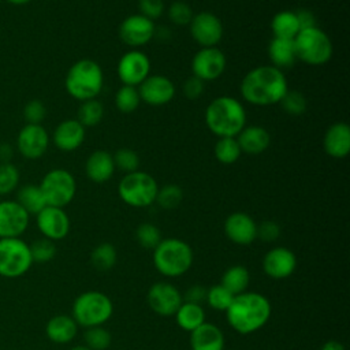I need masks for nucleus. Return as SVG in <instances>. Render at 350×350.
Instances as JSON below:
<instances>
[{
	"instance_id": "nucleus-1",
	"label": "nucleus",
	"mask_w": 350,
	"mask_h": 350,
	"mask_svg": "<svg viewBox=\"0 0 350 350\" xmlns=\"http://www.w3.org/2000/svg\"><path fill=\"white\" fill-rule=\"evenodd\" d=\"M245 101L256 107L279 104L288 90L284 72L276 67L258 66L246 72L239 85Z\"/></svg>"
},
{
	"instance_id": "nucleus-56",
	"label": "nucleus",
	"mask_w": 350,
	"mask_h": 350,
	"mask_svg": "<svg viewBox=\"0 0 350 350\" xmlns=\"http://www.w3.org/2000/svg\"><path fill=\"white\" fill-rule=\"evenodd\" d=\"M1 1H3V0H0V3H1Z\"/></svg>"
},
{
	"instance_id": "nucleus-15",
	"label": "nucleus",
	"mask_w": 350,
	"mask_h": 350,
	"mask_svg": "<svg viewBox=\"0 0 350 350\" xmlns=\"http://www.w3.org/2000/svg\"><path fill=\"white\" fill-rule=\"evenodd\" d=\"M156 34L154 22L145 18L141 14L129 15L119 25L120 40L133 48L142 46L148 44Z\"/></svg>"
},
{
	"instance_id": "nucleus-12",
	"label": "nucleus",
	"mask_w": 350,
	"mask_h": 350,
	"mask_svg": "<svg viewBox=\"0 0 350 350\" xmlns=\"http://www.w3.org/2000/svg\"><path fill=\"white\" fill-rule=\"evenodd\" d=\"M189 27L193 40L202 48L216 46L223 37L221 21L209 11H201L193 15Z\"/></svg>"
},
{
	"instance_id": "nucleus-7",
	"label": "nucleus",
	"mask_w": 350,
	"mask_h": 350,
	"mask_svg": "<svg viewBox=\"0 0 350 350\" xmlns=\"http://www.w3.org/2000/svg\"><path fill=\"white\" fill-rule=\"evenodd\" d=\"M293 41L297 60L309 66L328 63L334 52L331 38L317 26L299 30Z\"/></svg>"
},
{
	"instance_id": "nucleus-2",
	"label": "nucleus",
	"mask_w": 350,
	"mask_h": 350,
	"mask_svg": "<svg viewBox=\"0 0 350 350\" xmlns=\"http://www.w3.org/2000/svg\"><path fill=\"white\" fill-rule=\"evenodd\" d=\"M271 302L260 293L245 291L234 297L226 310L228 324L234 331L247 335L261 329L271 317Z\"/></svg>"
},
{
	"instance_id": "nucleus-50",
	"label": "nucleus",
	"mask_w": 350,
	"mask_h": 350,
	"mask_svg": "<svg viewBox=\"0 0 350 350\" xmlns=\"http://www.w3.org/2000/svg\"><path fill=\"white\" fill-rule=\"evenodd\" d=\"M205 298H206V288L200 284H194L187 288V291L185 293L183 301L201 305V302L205 301Z\"/></svg>"
},
{
	"instance_id": "nucleus-22",
	"label": "nucleus",
	"mask_w": 350,
	"mask_h": 350,
	"mask_svg": "<svg viewBox=\"0 0 350 350\" xmlns=\"http://www.w3.org/2000/svg\"><path fill=\"white\" fill-rule=\"evenodd\" d=\"M323 148L332 159H345L350 152V127L345 122H336L328 127L323 138Z\"/></svg>"
},
{
	"instance_id": "nucleus-29",
	"label": "nucleus",
	"mask_w": 350,
	"mask_h": 350,
	"mask_svg": "<svg viewBox=\"0 0 350 350\" xmlns=\"http://www.w3.org/2000/svg\"><path fill=\"white\" fill-rule=\"evenodd\" d=\"M176 324L187 332H191L202 323H205V312L201 305L183 301L176 313L174 314Z\"/></svg>"
},
{
	"instance_id": "nucleus-27",
	"label": "nucleus",
	"mask_w": 350,
	"mask_h": 350,
	"mask_svg": "<svg viewBox=\"0 0 350 350\" xmlns=\"http://www.w3.org/2000/svg\"><path fill=\"white\" fill-rule=\"evenodd\" d=\"M78 332V324L68 314H56L51 317L45 325L48 339L57 345L70 343Z\"/></svg>"
},
{
	"instance_id": "nucleus-42",
	"label": "nucleus",
	"mask_w": 350,
	"mask_h": 350,
	"mask_svg": "<svg viewBox=\"0 0 350 350\" xmlns=\"http://www.w3.org/2000/svg\"><path fill=\"white\" fill-rule=\"evenodd\" d=\"M135 238L138 241V243L145 247V249H154L160 241L163 239L161 238V232L159 230L157 226L152 224V223H142L137 227V231H135Z\"/></svg>"
},
{
	"instance_id": "nucleus-3",
	"label": "nucleus",
	"mask_w": 350,
	"mask_h": 350,
	"mask_svg": "<svg viewBox=\"0 0 350 350\" xmlns=\"http://www.w3.org/2000/svg\"><path fill=\"white\" fill-rule=\"evenodd\" d=\"M205 124L219 138L237 137L246 126L245 107L234 97H216L205 109Z\"/></svg>"
},
{
	"instance_id": "nucleus-47",
	"label": "nucleus",
	"mask_w": 350,
	"mask_h": 350,
	"mask_svg": "<svg viewBox=\"0 0 350 350\" xmlns=\"http://www.w3.org/2000/svg\"><path fill=\"white\" fill-rule=\"evenodd\" d=\"M139 14L150 21L159 19L164 12L163 0H138Z\"/></svg>"
},
{
	"instance_id": "nucleus-37",
	"label": "nucleus",
	"mask_w": 350,
	"mask_h": 350,
	"mask_svg": "<svg viewBox=\"0 0 350 350\" xmlns=\"http://www.w3.org/2000/svg\"><path fill=\"white\" fill-rule=\"evenodd\" d=\"M85 346L90 350H107L111 346L112 336L103 325L86 328L83 334Z\"/></svg>"
},
{
	"instance_id": "nucleus-9",
	"label": "nucleus",
	"mask_w": 350,
	"mask_h": 350,
	"mask_svg": "<svg viewBox=\"0 0 350 350\" xmlns=\"http://www.w3.org/2000/svg\"><path fill=\"white\" fill-rule=\"evenodd\" d=\"M33 264L30 247L22 238H0V276L21 278Z\"/></svg>"
},
{
	"instance_id": "nucleus-55",
	"label": "nucleus",
	"mask_w": 350,
	"mask_h": 350,
	"mask_svg": "<svg viewBox=\"0 0 350 350\" xmlns=\"http://www.w3.org/2000/svg\"><path fill=\"white\" fill-rule=\"evenodd\" d=\"M70 350H90L89 347H86L85 345H78V346H74V347H71Z\"/></svg>"
},
{
	"instance_id": "nucleus-45",
	"label": "nucleus",
	"mask_w": 350,
	"mask_h": 350,
	"mask_svg": "<svg viewBox=\"0 0 350 350\" xmlns=\"http://www.w3.org/2000/svg\"><path fill=\"white\" fill-rule=\"evenodd\" d=\"M167 14H168V19L176 26L189 25L194 15L190 5L186 1H180V0L171 3Z\"/></svg>"
},
{
	"instance_id": "nucleus-8",
	"label": "nucleus",
	"mask_w": 350,
	"mask_h": 350,
	"mask_svg": "<svg viewBox=\"0 0 350 350\" xmlns=\"http://www.w3.org/2000/svg\"><path fill=\"white\" fill-rule=\"evenodd\" d=\"M156 179L144 171L126 174L118 185L120 200L133 208H146L156 201L157 196Z\"/></svg>"
},
{
	"instance_id": "nucleus-16",
	"label": "nucleus",
	"mask_w": 350,
	"mask_h": 350,
	"mask_svg": "<svg viewBox=\"0 0 350 350\" xmlns=\"http://www.w3.org/2000/svg\"><path fill=\"white\" fill-rule=\"evenodd\" d=\"M30 215L15 201H0V238H21L27 230Z\"/></svg>"
},
{
	"instance_id": "nucleus-24",
	"label": "nucleus",
	"mask_w": 350,
	"mask_h": 350,
	"mask_svg": "<svg viewBox=\"0 0 350 350\" xmlns=\"http://www.w3.org/2000/svg\"><path fill=\"white\" fill-rule=\"evenodd\" d=\"M191 350H223L224 335L221 329L212 323H202L190 332Z\"/></svg>"
},
{
	"instance_id": "nucleus-28",
	"label": "nucleus",
	"mask_w": 350,
	"mask_h": 350,
	"mask_svg": "<svg viewBox=\"0 0 350 350\" xmlns=\"http://www.w3.org/2000/svg\"><path fill=\"white\" fill-rule=\"evenodd\" d=\"M268 56L272 66L279 70L291 67L297 60L294 41L273 37L268 45Z\"/></svg>"
},
{
	"instance_id": "nucleus-36",
	"label": "nucleus",
	"mask_w": 350,
	"mask_h": 350,
	"mask_svg": "<svg viewBox=\"0 0 350 350\" xmlns=\"http://www.w3.org/2000/svg\"><path fill=\"white\" fill-rule=\"evenodd\" d=\"M141 103V97L138 89L135 86L123 85L116 90L115 94V105L123 113L134 112Z\"/></svg>"
},
{
	"instance_id": "nucleus-32",
	"label": "nucleus",
	"mask_w": 350,
	"mask_h": 350,
	"mask_svg": "<svg viewBox=\"0 0 350 350\" xmlns=\"http://www.w3.org/2000/svg\"><path fill=\"white\" fill-rule=\"evenodd\" d=\"M250 283V273L243 265H232L227 268L221 276V286L226 287L232 295L246 291Z\"/></svg>"
},
{
	"instance_id": "nucleus-40",
	"label": "nucleus",
	"mask_w": 350,
	"mask_h": 350,
	"mask_svg": "<svg viewBox=\"0 0 350 350\" xmlns=\"http://www.w3.org/2000/svg\"><path fill=\"white\" fill-rule=\"evenodd\" d=\"M183 200V190L178 185H165L159 187L156 201L163 209H174Z\"/></svg>"
},
{
	"instance_id": "nucleus-14",
	"label": "nucleus",
	"mask_w": 350,
	"mask_h": 350,
	"mask_svg": "<svg viewBox=\"0 0 350 350\" xmlns=\"http://www.w3.org/2000/svg\"><path fill=\"white\" fill-rule=\"evenodd\" d=\"M118 77L123 85L138 86L150 72V60L149 57L137 49L126 52L118 62Z\"/></svg>"
},
{
	"instance_id": "nucleus-48",
	"label": "nucleus",
	"mask_w": 350,
	"mask_h": 350,
	"mask_svg": "<svg viewBox=\"0 0 350 350\" xmlns=\"http://www.w3.org/2000/svg\"><path fill=\"white\" fill-rule=\"evenodd\" d=\"M280 235V226L273 220H265L257 224V238L264 242H273Z\"/></svg>"
},
{
	"instance_id": "nucleus-35",
	"label": "nucleus",
	"mask_w": 350,
	"mask_h": 350,
	"mask_svg": "<svg viewBox=\"0 0 350 350\" xmlns=\"http://www.w3.org/2000/svg\"><path fill=\"white\" fill-rule=\"evenodd\" d=\"M104 116V107L103 104L96 100H86L82 101L79 109H78V118L77 120L86 129V127H94L101 122Z\"/></svg>"
},
{
	"instance_id": "nucleus-6",
	"label": "nucleus",
	"mask_w": 350,
	"mask_h": 350,
	"mask_svg": "<svg viewBox=\"0 0 350 350\" xmlns=\"http://www.w3.org/2000/svg\"><path fill=\"white\" fill-rule=\"evenodd\" d=\"M113 313V304L111 298L96 290L85 291L79 294L71 309V317L81 327L90 328L103 325L107 323Z\"/></svg>"
},
{
	"instance_id": "nucleus-46",
	"label": "nucleus",
	"mask_w": 350,
	"mask_h": 350,
	"mask_svg": "<svg viewBox=\"0 0 350 350\" xmlns=\"http://www.w3.org/2000/svg\"><path fill=\"white\" fill-rule=\"evenodd\" d=\"M45 115L46 108L40 100H31L23 108V118L29 124H41V122L45 119Z\"/></svg>"
},
{
	"instance_id": "nucleus-26",
	"label": "nucleus",
	"mask_w": 350,
	"mask_h": 350,
	"mask_svg": "<svg viewBox=\"0 0 350 350\" xmlns=\"http://www.w3.org/2000/svg\"><path fill=\"white\" fill-rule=\"evenodd\" d=\"M113 157L107 150H94L86 160L85 171L88 178L94 183L109 180L115 172Z\"/></svg>"
},
{
	"instance_id": "nucleus-10",
	"label": "nucleus",
	"mask_w": 350,
	"mask_h": 350,
	"mask_svg": "<svg viewBox=\"0 0 350 350\" xmlns=\"http://www.w3.org/2000/svg\"><path fill=\"white\" fill-rule=\"evenodd\" d=\"M46 205L64 208L77 193V182L71 172L64 168H53L48 171L38 185Z\"/></svg>"
},
{
	"instance_id": "nucleus-13",
	"label": "nucleus",
	"mask_w": 350,
	"mask_h": 350,
	"mask_svg": "<svg viewBox=\"0 0 350 350\" xmlns=\"http://www.w3.org/2000/svg\"><path fill=\"white\" fill-rule=\"evenodd\" d=\"M146 298L150 309L163 317L174 316L183 302L180 291L168 282H157L152 284Z\"/></svg>"
},
{
	"instance_id": "nucleus-44",
	"label": "nucleus",
	"mask_w": 350,
	"mask_h": 350,
	"mask_svg": "<svg viewBox=\"0 0 350 350\" xmlns=\"http://www.w3.org/2000/svg\"><path fill=\"white\" fill-rule=\"evenodd\" d=\"M19 183V171L11 163H0V196L12 193Z\"/></svg>"
},
{
	"instance_id": "nucleus-33",
	"label": "nucleus",
	"mask_w": 350,
	"mask_h": 350,
	"mask_svg": "<svg viewBox=\"0 0 350 350\" xmlns=\"http://www.w3.org/2000/svg\"><path fill=\"white\" fill-rule=\"evenodd\" d=\"M213 153L221 164H234L239 160L242 150L235 137H223L216 141Z\"/></svg>"
},
{
	"instance_id": "nucleus-30",
	"label": "nucleus",
	"mask_w": 350,
	"mask_h": 350,
	"mask_svg": "<svg viewBox=\"0 0 350 350\" xmlns=\"http://www.w3.org/2000/svg\"><path fill=\"white\" fill-rule=\"evenodd\" d=\"M271 30L273 33V37L294 40L299 31L295 11L284 10L275 14L271 21Z\"/></svg>"
},
{
	"instance_id": "nucleus-11",
	"label": "nucleus",
	"mask_w": 350,
	"mask_h": 350,
	"mask_svg": "<svg viewBox=\"0 0 350 350\" xmlns=\"http://www.w3.org/2000/svg\"><path fill=\"white\" fill-rule=\"evenodd\" d=\"M227 60L217 46L201 48L191 59L193 75L204 82L215 81L224 72Z\"/></svg>"
},
{
	"instance_id": "nucleus-21",
	"label": "nucleus",
	"mask_w": 350,
	"mask_h": 350,
	"mask_svg": "<svg viewBox=\"0 0 350 350\" xmlns=\"http://www.w3.org/2000/svg\"><path fill=\"white\" fill-rule=\"evenodd\" d=\"M224 234L235 245H250L257 238V223L245 212H234L224 221Z\"/></svg>"
},
{
	"instance_id": "nucleus-52",
	"label": "nucleus",
	"mask_w": 350,
	"mask_h": 350,
	"mask_svg": "<svg viewBox=\"0 0 350 350\" xmlns=\"http://www.w3.org/2000/svg\"><path fill=\"white\" fill-rule=\"evenodd\" d=\"M11 157H12V148L8 144H1L0 145V161L10 163Z\"/></svg>"
},
{
	"instance_id": "nucleus-4",
	"label": "nucleus",
	"mask_w": 350,
	"mask_h": 350,
	"mask_svg": "<svg viewBox=\"0 0 350 350\" xmlns=\"http://www.w3.org/2000/svg\"><path fill=\"white\" fill-rule=\"evenodd\" d=\"M64 86L75 100L96 98L104 86V74L100 64L92 59L77 60L67 71Z\"/></svg>"
},
{
	"instance_id": "nucleus-53",
	"label": "nucleus",
	"mask_w": 350,
	"mask_h": 350,
	"mask_svg": "<svg viewBox=\"0 0 350 350\" xmlns=\"http://www.w3.org/2000/svg\"><path fill=\"white\" fill-rule=\"evenodd\" d=\"M320 350H346L345 346L338 340H327Z\"/></svg>"
},
{
	"instance_id": "nucleus-39",
	"label": "nucleus",
	"mask_w": 350,
	"mask_h": 350,
	"mask_svg": "<svg viewBox=\"0 0 350 350\" xmlns=\"http://www.w3.org/2000/svg\"><path fill=\"white\" fill-rule=\"evenodd\" d=\"M29 247H30L33 262L45 264V262H49L56 256L55 242L44 237L40 239H36L31 245H29Z\"/></svg>"
},
{
	"instance_id": "nucleus-17",
	"label": "nucleus",
	"mask_w": 350,
	"mask_h": 350,
	"mask_svg": "<svg viewBox=\"0 0 350 350\" xmlns=\"http://www.w3.org/2000/svg\"><path fill=\"white\" fill-rule=\"evenodd\" d=\"M36 223L44 238L60 241L70 232V217L63 208L46 205L36 215Z\"/></svg>"
},
{
	"instance_id": "nucleus-43",
	"label": "nucleus",
	"mask_w": 350,
	"mask_h": 350,
	"mask_svg": "<svg viewBox=\"0 0 350 350\" xmlns=\"http://www.w3.org/2000/svg\"><path fill=\"white\" fill-rule=\"evenodd\" d=\"M115 168L123 171L124 174H130L134 171H138L139 168V156L129 148H122L112 154Z\"/></svg>"
},
{
	"instance_id": "nucleus-41",
	"label": "nucleus",
	"mask_w": 350,
	"mask_h": 350,
	"mask_svg": "<svg viewBox=\"0 0 350 350\" xmlns=\"http://www.w3.org/2000/svg\"><path fill=\"white\" fill-rule=\"evenodd\" d=\"M279 104L283 108V111L291 116H299L308 108L306 97L298 90H287V93L283 96Z\"/></svg>"
},
{
	"instance_id": "nucleus-49",
	"label": "nucleus",
	"mask_w": 350,
	"mask_h": 350,
	"mask_svg": "<svg viewBox=\"0 0 350 350\" xmlns=\"http://www.w3.org/2000/svg\"><path fill=\"white\" fill-rule=\"evenodd\" d=\"M204 89H205V82L194 75L187 78L183 83V93L187 98H191V100L201 97L204 93Z\"/></svg>"
},
{
	"instance_id": "nucleus-31",
	"label": "nucleus",
	"mask_w": 350,
	"mask_h": 350,
	"mask_svg": "<svg viewBox=\"0 0 350 350\" xmlns=\"http://www.w3.org/2000/svg\"><path fill=\"white\" fill-rule=\"evenodd\" d=\"M29 215H37L41 209L46 206L45 198L40 186L37 185H25L16 193L15 200Z\"/></svg>"
},
{
	"instance_id": "nucleus-54",
	"label": "nucleus",
	"mask_w": 350,
	"mask_h": 350,
	"mask_svg": "<svg viewBox=\"0 0 350 350\" xmlns=\"http://www.w3.org/2000/svg\"><path fill=\"white\" fill-rule=\"evenodd\" d=\"M14 5H23V4H27L30 0H5Z\"/></svg>"
},
{
	"instance_id": "nucleus-19",
	"label": "nucleus",
	"mask_w": 350,
	"mask_h": 350,
	"mask_svg": "<svg viewBox=\"0 0 350 350\" xmlns=\"http://www.w3.org/2000/svg\"><path fill=\"white\" fill-rule=\"evenodd\" d=\"M138 93L148 105L161 107L175 97V85L164 75H149L138 85Z\"/></svg>"
},
{
	"instance_id": "nucleus-20",
	"label": "nucleus",
	"mask_w": 350,
	"mask_h": 350,
	"mask_svg": "<svg viewBox=\"0 0 350 350\" xmlns=\"http://www.w3.org/2000/svg\"><path fill=\"white\" fill-rule=\"evenodd\" d=\"M295 268L297 257L284 246L272 247L262 258V269L272 279H286L294 273Z\"/></svg>"
},
{
	"instance_id": "nucleus-34",
	"label": "nucleus",
	"mask_w": 350,
	"mask_h": 350,
	"mask_svg": "<svg viewBox=\"0 0 350 350\" xmlns=\"http://www.w3.org/2000/svg\"><path fill=\"white\" fill-rule=\"evenodd\" d=\"M118 260V253L113 245L104 242L97 245L90 253V261L97 271L111 269Z\"/></svg>"
},
{
	"instance_id": "nucleus-5",
	"label": "nucleus",
	"mask_w": 350,
	"mask_h": 350,
	"mask_svg": "<svg viewBox=\"0 0 350 350\" xmlns=\"http://www.w3.org/2000/svg\"><path fill=\"white\" fill-rule=\"evenodd\" d=\"M154 268L167 278L185 275L193 264L190 245L179 238H164L153 249Z\"/></svg>"
},
{
	"instance_id": "nucleus-25",
	"label": "nucleus",
	"mask_w": 350,
	"mask_h": 350,
	"mask_svg": "<svg viewBox=\"0 0 350 350\" xmlns=\"http://www.w3.org/2000/svg\"><path fill=\"white\" fill-rule=\"evenodd\" d=\"M242 152L247 154H258L268 149L271 144L269 133L257 124L245 126L235 137Z\"/></svg>"
},
{
	"instance_id": "nucleus-18",
	"label": "nucleus",
	"mask_w": 350,
	"mask_h": 350,
	"mask_svg": "<svg viewBox=\"0 0 350 350\" xmlns=\"http://www.w3.org/2000/svg\"><path fill=\"white\" fill-rule=\"evenodd\" d=\"M48 145L49 135L41 124L26 123L18 133L16 148L25 159H40L46 152Z\"/></svg>"
},
{
	"instance_id": "nucleus-51",
	"label": "nucleus",
	"mask_w": 350,
	"mask_h": 350,
	"mask_svg": "<svg viewBox=\"0 0 350 350\" xmlns=\"http://www.w3.org/2000/svg\"><path fill=\"white\" fill-rule=\"evenodd\" d=\"M295 16H297V21H298L299 30L317 26V25H316V16H314V14H313L310 10H308V8H301V10L295 11Z\"/></svg>"
},
{
	"instance_id": "nucleus-23",
	"label": "nucleus",
	"mask_w": 350,
	"mask_h": 350,
	"mask_svg": "<svg viewBox=\"0 0 350 350\" xmlns=\"http://www.w3.org/2000/svg\"><path fill=\"white\" fill-rule=\"evenodd\" d=\"M85 127L77 119L60 122L53 131V142L63 152L78 149L85 141Z\"/></svg>"
},
{
	"instance_id": "nucleus-38",
	"label": "nucleus",
	"mask_w": 350,
	"mask_h": 350,
	"mask_svg": "<svg viewBox=\"0 0 350 350\" xmlns=\"http://www.w3.org/2000/svg\"><path fill=\"white\" fill-rule=\"evenodd\" d=\"M235 295H232L226 287L221 284H215L206 290L205 301L213 310L226 312L231 305Z\"/></svg>"
}]
</instances>
